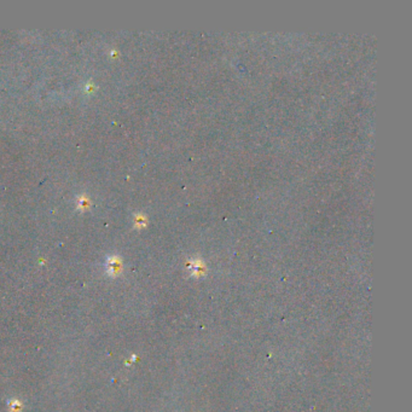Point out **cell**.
<instances>
[{
  "mask_svg": "<svg viewBox=\"0 0 412 412\" xmlns=\"http://www.w3.org/2000/svg\"><path fill=\"white\" fill-rule=\"evenodd\" d=\"M190 270H191V272H192V275H201L204 272V264L202 262V260H199V259L191 260Z\"/></svg>",
  "mask_w": 412,
  "mask_h": 412,
  "instance_id": "6da1fadb",
  "label": "cell"
}]
</instances>
